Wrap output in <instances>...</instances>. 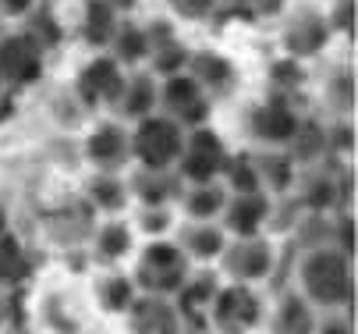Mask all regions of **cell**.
I'll return each instance as SVG.
<instances>
[{"mask_svg": "<svg viewBox=\"0 0 358 334\" xmlns=\"http://www.w3.org/2000/svg\"><path fill=\"white\" fill-rule=\"evenodd\" d=\"M294 281H298V292L320 313L355 309V260L334 249L330 242L301 249Z\"/></svg>", "mask_w": 358, "mask_h": 334, "instance_id": "obj_1", "label": "cell"}, {"mask_svg": "<svg viewBox=\"0 0 358 334\" xmlns=\"http://www.w3.org/2000/svg\"><path fill=\"white\" fill-rule=\"evenodd\" d=\"M131 256H135L131 281L145 295L174 299L178 288L185 284V277L192 274V260L181 253V246L174 242V238H145V246L135 249Z\"/></svg>", "mask_w": 358, "mask_h": 334, "instance_id": "obj_2", "label": "cell"}, {"mask_svg": "<svg viewBox=\"0 0 358 334\" xmlns=\"http://www.w3.org/2000/svg\"><path fill=\"white\" fill-rule=\"evenodd\" d=\"M131 135V160L138 167H152V171H174L181 146H185V128L171 118V114H145L135 121Z\"/></svg>", "mask_w": 358, "mask_h": 334, "instance_id": "obj_3", "label": "cell"}, {"mask_svg": "<svg viewBox=\"0 0 358 334\" xmlns=\"http://www.w3.org/2000/svg\"><path fill=\"white\" fill-rule=\"evenodd\" d=\"M263 316H266L263 292L255 284H238V281L220 284L206 313L213 334H255L263 327Z\"/></svg>", "mask_w": 358, "mask_h": 334, "instance_id": "obj_4", "label": "cell"}, {"mask_svg": "<svg viewBox=\"0 0 358 334\" xmlns=\"http://www.w3.org/2000/svg\"><path fill=\"white\" fill-rule=\"evenodd\" d=\"M280 253L266 235H248V238H227L224 253L217 256L220 277L238 284H263L277 274Z\"/></svg>", "mask_w": 358, "mask_h": 334, "instance_id": "obj_5", "label": "cell"}, {"mask_svg": "<svg viewBox=\"0 0 358 334\" xmlns=\"http://www.w3.org/2000/svg\"><path fill=\"white\" fill-rule=\"evenodd\" d=\"M227 142L220 132H213L210 125H199L185 132V146L181 157L174 164V174L185 185H202V181H220L224 164H227Z\"/></svg>", "mask_w": 358, "mask_h": 334, "instance_id": "obj_6", "label": "cell"}, {"mask_svg": "<svg viewBox=\"0 0 358 334\" xmlns=\"http://www.w3.org/2000/svg\"><path fill=\"white\" fill-rule=\"evenodd\" d=\"M46 71V50L32 32H0V82L4 89L36 85Z\"/></svg>", "mask_w": 358, "mask_h": 334, "instance_id": "obj_7", "label": "cell"}, {"mask_svg": "<svg viewBox=\"0 0 358 334\" xmlns=\"http://www.w3.org/2000/svg\"><path fill=\"white\" fill-rule=\"evenodd\" d=\"M124 78L128 75L114 57H107V54L89 57L75 75V97H78V104L85 111H103V107L114 111L121 89H124Z\"/></svg>", "mask_w": 358, "mask_h": 334, "instance_id": "obj_8", "label": "cell"}, {"mask_svg": "<svg viewBox=\"0 0 358 334\" xmlns=\"http://www.w3.org/2000/svg\"><path fill=\"white\" fill-rule=\"evenodd\" d=\"M185 132L188 128H199L210 121V111H213V100L202 92V85L188 75V71H178V75H167L160 82V104Z\"/></svg>", "mask_w": 358, "mask_h": 334, "instance_id": "obj_9", "label": "cell"}, {"mask_svg": "<svg viewBox=\"0 0 358 334\" xmlns=\"http://www.w3.org/2000/svg\"><path fill=\"white\" fill-rule=\"evenodd\" d=\"M248 135L252 142H259V146H277V150H287L291 139L301 125V114L291 107V100H284L280 92L263 104H255L248 111Z\"/></svg>", "mask_w": 358, "mask_h": 334, "instance_id": "obj_10", "label": "cell"}, {"mask_svg": "<svg viewBox=\"0 0 358 334\" xmlns=\"http://www.w3.org/2000/svg\"><path fill=\"white\" fill-rule=\"evenodd\" d=\"M330 22L327 15H320L316 8H294L284 22V32H280V46L284 54L294 57V61H309L316 57L320 50H327L330 43Z\"/></svg>", "mask_w": 358, "mask_h": 334, "instance_id": "obj_11", "label": "cell"}, {"mask_svg": "<svg viewBox=\"0 0 358 334\" xmlns=\"http://www.w3.org/2000/svg\"><path fill=\"white\" fill-rule=\"evenodd\" d=\"M270 217H273L270 193H241V196H227L217 224L227 231V238H248V235H266Z\"/></svg>", "mask_w": 358, "mask_h": 334, "instance_id": "obj_12", "label": "cell"}, {"mask_svg": "<svg viewBox=\"0 0 358 334\" xmlns=\"http://www.w3.org/2000/svg\"><path fill=\"white\" fill-rule=\"evenodd\" d=\"M82 153L96 171H121L131 160V135L121 121H99L85 135Z\"/></svg>", "mask_w": 358, "mask_h": 334, "instance_id": "obj_13", "label": "cell"}, {"mask_svg": "<svg viewBox=\"0 0 358 334\" xmlns=\"http://www.w3.org/2000/svg\"><path fill=\"white\" fill-rule=\"evenodd\" d=\"M128 334H181V313L167 295H145L138 292L124 313Z\"/></svg>", "mask_w": 358, "mask_h": 334, "instance_id": "obj_14", "label": "cell"}, {"mask_svg": "<svg viewBox=\"0 0 358 334\" xmlns=\"http://www.w3.org/2000/svg\"><path fill=\"white\" fill-rule=\"evenodd\" d=\"M89 260H96L99 267H121L131 253H135V228L124 217H107L103 224H96L89 235Z\"/></svg>", "mask_w": 358, "mask_h": 334, "instance_id": "obj_15", "label": "cell"}, {"mask_svg": "<svg viewBox=\"0 0 358 334\" xmlns=\"http://www.w3.org/2000/svg\"><path fill=\"white\" fill-rule=\"evenodd\" d=\"M316 320H320V309L305 299L298 288L291 292H280L277 302L266 309L263 323H266V334H316Z\"/></svg>", "mask_w": 358, "mask_h": 334, "instance_id": "obj_16", "label": "cell"}, {"mask_svg": "<svg viewBox=\"0 0 358 334\" xmlns=\"http://www.w3.org/2000/svg\"><path fill=\"white\" fill-rule=\"evenodd\" d=\"M174 242L181 246V253L192 260V267H213L217 256L227 246V231L217 221H185L178 228Z\"/></svg>", "mask_w": 358, "mask_h": 334, "instance_id": "obj_17", "label": "cell"}, {"mask_svg": "<svg viewBox=\"0 0 358 334\" xmlns=\"http://www.w3.org/2000/svg\"><path fill=\"white\" fill-rule=\"evenodd\" d=\"M224 284V277L210 267H192V274L185 277V284L174 295V306L181 313V320H206L210 302L217 295V288Z\"/></svg>", "mask_w": 358, "mask_h": 334, "instance_id": "obj_18", "label": "cell"}, {"mask_svg": "<svg viewBox=\"0 0 358 334\" xmlns=\"http://www.w3.org/2000/svg\"><path fill=\"white\" fill-rule=\"evenodd\" d=\"M92 228H96V210L85 200H75V203H68V207H61L46 217V235L64 249L89 242Z\"/></svg>", "mask_w": 358, "mask_h": 334, "instance_id": "obj_19", "label": "cell"}, {"mask_svg": "<svg viewBox=\"0 0 358 334\" xmlns=\"http://www.w3.org/2000/svg\"><path fill=\"white\" fill-rule=\"evenodd\" d=\"M181 178L174 171H152V167H138L128 178V193L131 200H138V207H178L181 200Z\"/></svg>", "mask_w": 358, "mask_h": 334, "instance_id": "obj_20", "label": "cell"}, {"mask_svg": "<svg viewBox=\"0 0 358 334\" xmlns=\"http://www.w3.org/2000/svg\"><path fill=\"white\" fill-rule=\"evenodd\" d=\"M185 71L202 85V92H206L210 100H213V97H224V92H231L234 82H238V68H234L224 54H217V50H192Z\"/></svg>", "mask_w": 358, "mask_h": 334, "instance_id": "obj_21", "label": "cell"}, {"mask_svg": "<svg viewBox=\"0 0 358 334\" xmlns=\"http://www.w3.org/2000/svg\"><path fill=\"white\" fill-rule=\"evenodd\" d=\"M85 203L96 214H107V217H121L131 203L128 193V178H121L117 171H96L85 181Z\"/></svg>", "mask_w": 358, "mask_h": 334, "instance_id": "obj_22", "label": "cell"}, {"mask_svg": "<svg viewBox=\"0 0 358 334\" xmlns=\"http://www.w3.org/2000/svg\"><path fill=\"white\" fill-rule=\"evenodd\" d=\"M135 295H138L135 281L121 267H110V270H103L92 281V302L99 306V313H107V316H124L128 306L135 302Z\"/></svg>", "mask_w": 358, "mask_h": 334, "instance_id": "obj_23", "label": "cell"}, {"mask_svg": "<svg viewBox=\"0 0 358 334\" xmlns=\"http://www.w3.org/2000/svg\"><path fill=\"white\" fill-rule=\"evenodd\" d=\"M157 104H160V82H157V75L138 71V75L124 78V89H121L114 111H117L121 121H138V118L157 111Z\"/></svg>", "mask_w": 358, "mask_h": 334, "instance_id": "obj_24", "label": "cell"}, {"mask_svg": "<svg viewBox=\"0 0 358 334\" xmlns=\"http://www.w3.org/2000/svg\"><path fill=\"white\" fill-rule=\"evenodd\" d=\"M32 274H36V260L29 246L22 242V235L4 231L0 235V284L4 288H22V284H29Z\"/></svg>", "mask_w": 358, "mask_h": 334, "instance_id": "obj_25", "label": "cell"}, {"mask_svg": "<svg viewBox=\"0 0 358 334\" xmlns=\"http://www.w3.org/2000/svg\"><path fill=\"white\" fill-rule=\"evenodd\" d=\"M227 196L231 193L224 188V181L188 185V188H181V214H185V221H220Z\"/></svg>", "mask_w": 358, "mask_h": 334, "instance_id": "obj_26", "label": "cell"}, {"mask_svg": "<svg viewBox=\"0 0 358 334\" xmlns=\"http://www.w3.org/2000/svg\"><path fill=\"white\" fill-rule=\"evenodd\" d=\"M255 160V171H259V181H263V193L270 196H284L287 188L294 185V157L287 150H277V146H263V153H252Z\"/></svg>", "mask_w": 358, "mask_h": 334, "instance_id": "obj_27", "label": "cell"}, {"mask_svg": "<svg viewBox=\"0 0 358 334\" xmlns=\"http://www.w3.org/2000/svg\"><path fill=\"white\" fill-rule=\"evenodd\" d=\"M298 203L309 214H330L337 203H344V188H341V174H327V171H309L298 188Z\"/></svg>", "mask_w": 358, "mask_h": 334, "instance_id": "obj_28", "label": "cell"}, {"mask_svg": "<svg viewBox=\"0 0 358 334\" xmlns=\"http://www.w3.org/2000/svg\"><path fill=\"white\" fill-rule=\"evenodd\" d=\"M117 25H121V15L107 4V0H85V8H82V39L92 46V50H107Z\"/></svg>", "mask_w": 358, "mask_h": 334, "instance_id": "obj_29", "label": "cell"}, {"mask_svg": "<svg viewBox=\"0 0 358 334\" xmlns=\"http://www.w3.org/2000/svg\"><path fill=\"white\" fill-rule=\"evenodd\" d=\"M110 57L121 64V68H138L145 57H149V39H145V29L135 25V22H121L114 39H110Z\"/></svg>", "mask_w": 358, "mask_h": 334, "instance_id": "obj_30", "label": "cell"}, {"mask_svg": "<svg viewBox=\"0 0 358 334\" xmlns=\"http://www.w3.org/2000/svg\"><path fill=\"white\" fill-rule=\"evenodd\" d=\"M220 181H224V188H227L231 196L263 193V181H259V171H255L252 153H227V164H224Z\"/></svg>", "mask_w": 358, "mask_h": 334, "instance_id": "obj_31", "label": "cell"}, {"mask_svg": "<svg viewBox=\"0 0 358 334\" xmlns=\"http://www.w3.org/2000/svg\"><path fill=\"white\" fill-rule=\"evenodd\" d=\"M188 57H192L188 46H185L181 39H171V43L157 46V50H149V68H152V75L167 78V75L185 71V68H188Z\"/></svg>", "mask_w": 358, "mask_h": 334, "instance_id": "obj_32", "label": "cell"}, {"mask_svg": "<svg viewBox=\"0 0 358 334\" xmlns=\"http://www.w3.org/2000/svg\"><path fill=\"white\" fill-rule=\"evenodd\" d=\"M131 228H138L145 238H171V231H174V207H142Z\"/></svg>", "mask_w": 358, "mask_h": 334, "instance_id": "obj_33", "label": "cell"}, {"mask_svg": "<svg viewBox=\"0 0 358 334\" xmlns=\"http://www.w3.org/2000/svg\"><path fill=\"white\" fill-rule=\"evenodd\" d=\"M327 100L337 114H351L355 111V75L348 68H341L337 75H330L327 82Z\"/></svg>", "mask_w": 358, "mask_h": 334, "instance_id": "obj_34", "label": "cell"}, {"mask_svg": "<svg viewBox=\"0 0 358 334\" xmlns=\"http://www.w3.org/2000/svg\"><path fill=\"white\" fill-rule=\"evenodd\" d=\"M220 0H167V8L174 18L181 22H206L213 11H217Z\"/></svg>", "mask_w": 358, "mask_h": 334, "instance_id": "obj_35", "label": "cell"}, {"mask_svg": "<svg viewBox=\"0 0 358 334\" xmlns=\"http://www.w3.org/2000/svg\"><path fill=\"white\" fill-rule=\"evenodd\" d=\"M330 22V32H341V36H355V25H358V4L355 0H334V11L327 15Z\"/></svg>", "mask_w": 358, "mask_h": 334, "instance_id": "obj_36", "label": "cell"}, {"mask_svg": "<svg viewBox=\"0 0 358 334\" xmlns=\"http://www.w3.org/2000/svg\"><path fill=\"white\" fill-rule=\"evenodd\" d=\"M330 246L355 260V217H351V214H341V217L330 224Z\"/></svg>", "mask_w": 358, "mask_h": 334, "instance_id": "obj_37", "label": "cell"}, {"mask_svg": "<svg viewBox=\"0 0 358 334\" xmlns=\"http://www.w3.org/2000/svg\"><path fill=\"white\" fill-rule=\"evenodd\" d=\"M32 22H29V29L25 32H32L39 43H43V50H50V46H57V39H61V32H57V22L50 18L46 11H36V15H29Z\"/></svg>", "mask_w": 358, "mask_h": 334, "instance_id": "obj_38", "label": "cell"}, {"mask_svg": "<svg viewBox=\"0 0 358 334\" xmlns=\"http://www.w3.org/2000/svg\"><path fill=\"white\" fill-rule=\"evenodd\" d=\"M316 334H355V316L351 309H330L316 320Z\"/></svg>", "mask_w": 358, "mask_h": 334, "instance_id": "obj_39", "label": "cell"}, {"mask_svg": "<svg viewBox=\"0 0 358 334\" xmlns=\"http://www.w3.org/2000/svg\"><path fill=\"white\" fill-rule=\"evenodd\" d=\"M327 142H330L337 153H351V150H355V128H351L348 121H341L334 132H327Z\"/></svg>", "mask_w": 358, "mask_h": 334, "instance_id": "obj_40", "label": "cell"}, {"mask_svg": "<svg viewBox=\"0 0 358 334\" xmlns=\"http://www.w3.org/2000/svg\"><path fill=\"white\" fill-rule=\"evenodd\" d=\"M36 11V0H0V18H29Z\"/></svg>", "mask_w": 358, "mask_h": 334, "instance_id": "obj_41", "label": "cell"}, {"mask_svg": "<svg viewBox=\"0 0 358 334\" xmlns=\"http://www.w3.org/2000/svg\"><path fill=\"white\" fill-rule=\"evenodd\" d=\"M107 4H110V8L117 11V15H124V11H131V8L138 4V0H107Z\"/></svg>", "mask_w": 358, "mask_h": 334, "instance_id": "obj_42", "label": "cell"}, {"mask_svg": "<svg viewBox=\"0 0 358 334\" xmlns=\"http://www.w3.org/2000/svg\"><path fill=\"white\" fill-rule=\"evenodd\" d=\"M4 231H11V217H8L4 207H0V235H4Z\"/></svg>", "mask_w": 358, "mask_h": 334, "instance_id": "obj_43", "label": "cell"}, {"mask_svg": "<svg viewBox=\"0 0 358 334\" xmlns=\"http://www.w3.org/2000/svg\"><path fill=\"white\" fill-rule=\"evenodd\" d=\"M4 323H8V302L0 299V327H4Z\"/></svg>", "mask_w": 358, "mask_h": 334, "instance_id": "obj_44", "label": "cell"}, {"mask_svg": "<svg viewBox=\"0 0 358 334\" xmlns=\"http://www.w3.org/2000/svg\"><path fill=\"white\" fill-rule=\"evenodd\" d=\"M231 4H263V0H231Z\"/></svg>", "mask_w": 358, "mask_h": 334, "instance_id": "obj_45", "label": "cell"}, {"mask_svg": "<svg viewBox=\"0 0 358 334\" xmlns=\"http://www.w3.org/2000/svg\"><path fill=\"white\" fill-rule=\"evenodd\" d=\"M0 104H4V82H0Z\"/></svg>", "mask_w": 358, "mask_h": 334, "instance_id": "obj_46", "label": "cell"}]
</instances>
